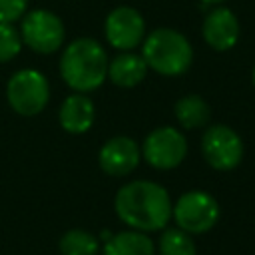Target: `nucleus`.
Returning a JSON list of instances; mask_svg holds the SVG:
<instances>
[{
  "mask_svg": "<svg viewBox=\"0 0 255 255\" xmlns=\"http://www.w3.org/2000/svg\"><path fill=\"white\" fill-rule=\"evenodd\" d=\"M157 249L159 255H197L193 237L179 227H163Z\"/></svg>",
  "mask_w": 255,
  "mask_h": 255,
  "instance_id": "obj_17",
  "label": "nucleus"
},
{
  "mask_svg": "<svg viewBox=\"0 0 255 255\" xmlns=\"http://www.w3.org/2000/svg\"><path fill=\"white\" fill-rule=\"evenodd\" d=\"M6 98L16 114L32 118L48 106L50 84L42 72L34 68H24L10 76L6 84Z\"/></svg>",
  "mask_w": 255,
  "mask_h": 255,
  "instance_id": "obj_4",
  "label": "nucleus"
},
{
  "mask_svg": "<svg viewBox=\"0 0 255 255\" xmlns=\"http://www.w3.org/2000/svg\"><path fill=\"white\" fill-rule=\"evenodd\" d=\"M28 8V0H0V22H18Z\"/></svg>",
  "mask_w": 255,
  "mask_h": 255,
  "instance_id": "obj_19",
  "label": "nucleus"
},
{
  "mask_svg": "<svg viewBox=\"0 0 255 255\" xmlns=\"http://www.w3.org/2000/svg\"><path fill=\"white\" fill-rule=\"evenodd\" d=\"M20 30L10 22H0V62L14 60L22 50Z\"/></svg>",
  "mask_w": 255,
  "mask_h": 255,
  "instance_id": "obj_18",
  "label": "nucleus"
},
{
  "mask_svg": "<svg viewBox=\"0 0 255 255\" xmlns=\"http://www.w3.org/2000/svg\"><path fill=\"white\" fill-rule=\"evenodd\" d=\"M58 247L62 255H98L100 241L86 229H68L60 237Z\"/></svg>",
  "mask_w": 255,
  "mask_h": 255,
  "instance_id": "obj_16",
  "label": "nucleus"
},
{
  "mask_svg": "<svg viewBox=\"0 0 255 255\" xmlns=\"http://www.w3.org/2000/svg\"><path fill=\"white\" fill-rule=\"evenodd\" d=\"M155 247L147 233L137 229L110 235L104 243V255H153Z\"/></svg>",
  "mask_w": 255,
  "mask_h": 255,
  "instance_id": "obj_14",
  "label": "nucleus"
},
{
  "mask_svg": "<svg viewBox=\"0 0 255 255\" xmlns=\"http://www.w3.org/2000/svg\"><path fill=\"white\" fill-rule=\"evenodd\" d=\"M141 155L155 169H161V171L173 169L187 155L185 135L171 126L155 128L145 135L141 145Z\"/></svg>",
  "mask_w": 255,
  "mask_h": 255,
  "instance_id": "obj_7",
  "label": "nucleus"
},
{
  "mask_svg": "<svg viewBox=\"0 0 255 255\" xmlns=\"http://www.w3.org/2000/svg\"><path fill=\"white\" fill-rule=\"evenodd\" d=\"M171 217L177 227L189 235L207 233L219 219V203L207 191H187L171 205Z\"/></svg>",
  "mask_w": 255,
  "mask_h": 255,
  "instance_id": "obj_5",
  "label": "nucleus"
},
{
  "mask_svg": "<svg viewBox=\"0 0 255 255\" xmlns=\"http://www.w3.org/2000/svg\"><path fill=\"white\" fill-rule=\"evenodd\" d=\"M203 4H221V2H225V0H201Z\"/></svg>",
  "mask_w": 255,
  "mask_h": 255,
  "instance_id": "obj_20",
  "label": "nucleus"
},
{
  "mask_svg": "<svg viewBox=\"0 0 255 255\" xmlns=\"http://www.w3.org/2000/svg\"><path fill=\"white\" fill-rule=\"evenodd\" d=\"M141 56L155 74L175 78L189 70L193 48L189 40L173 28H157L143 38Z\"/></svg>",
  "mask_w": 255,
  "mask_h": 255,
  "instance_id": "obj_3",
  "label": "nucleus"
},
{
  "mask_svg": "<svg viewBox=\"0 0 255 255\" xmlns=\"http://www.w3.org/2000/svg\"><path fill=\"white\" fill-rule=\"evenodd\" d=\"M251 80H253V86H255V66H253V72H251Z\"/></svg>",
  "mask_w": 255,
  "mask_h": 255,
  "instance_id": "obj_21",
  "label": "nucleus"
},
{
  "mask_svg": "<svg viewBox=\"0 0 255 255\" xmlns=\"http://www.w3.org/2000/svg\"><path fill=\"white\" fill-rule=\"evenodd\" d=\"M104 36H106L108 44L120 52L133 50L145 38L143 16L131 6H118L106 16Z\"/></svg>",
  "mask_w": 255,
  "mask_h": 255,
  "instance_id": "obj_9",
  "label": "nucleus"
},
{
  "mask_svg": "<svg viewBox=\"0 0 255 255\" xmlns=\"http://www.w3.org/2000/svg\"><path fill=\"white\" fill-rule=\"evenodd\" d=\"M147 64L141 54L122 52L108 62V78L120 88H135L147 74Z\"/></svg>",
  "mask_w": 255,
  "mask_h": 255,
  "instance_id": "obj_13",
  "label": "nucleus"
},
{
  "mask_svg": "<svg viewBox=\"0 0 255 255\" xmlns=\"http://www.w3.org/2000/svg\"><path fill=\"white\" fill-rule=\"evenodd\" d=\"M201 153L213 169L231 171L243 159V139L229 126L215 124L201 137Z\"/></svg>",
  "mask_w": 255,
  "mask_h": 255,
  "instance_id": "obj_8",
  "label": "nucleus"
},
{
  "mask_svg": "<svg viewBox=\"0 0 255 255\" xmlns=\"http://www.w3.org/2000/svg\"><path fill=\"white\" fill-rule=\"evenodd\" d=\"M22 42L36 54H54L66 38V28L60 16L50 10H30L20 18Z\"/></svg>",
  "mask_w": 255,
  "mask_h": 255,
  "instance_id": "obj_6",
  "label": "nucleus"
},
{
  "mask_svg": "<svg viewBox=\"0 0 255 255\" xmlns=\"http://www.w3.org/2000/svg\"><path fill=\"white\" fill-rule=\"evenodd\" d=\"M201 36L205 44L217 52L231 50L239 40V20L229 8L215 6L203 20Z\"/></svg>",
  "mask_w": 255,
  "mask_h": 255,
  "instance_id": "obj_11",
  "label": "nucleus"
},
{
  "mask_svg": "<svg viewBox=\"0 0 255 255\" xmlns=\"http://www.w3.org/2000/svg\"><path fill=\"white\" fill-rule=\"evenodd\" d=\"M58 120H60V126L64 131L74 133V135L84 133L94 126V120H96L94 102L86 94L76 92L62 102Z\"/></svg>",
  "mask_w": 255,
  "mask_h": 255,
  "instance_id": "obj_12",
  "label": "nucleus"
},
{
  "mask_svg": "<svg viewBox=\"0 0 255 255\" xmlns=\"http://www.w3.org/2000/svg\"><path fill=\"white\" fill-rule=\"evenodd\" d=\"M114 209L120 221L129 229L143 233L161 231L171 219V199L163 185L135 179L122 185L114 199Z\"/></svg>",
  "mask_w": 255,
  "mask_h": 255,
  "instance_id": "obj_1",
  "label": "nucleus"
},
{
  "mask_svg": "<svg viewBox=\"0 0 255 255\" xmlns=\"http://www.w3.org/2000/svg\"><path fill=\"white\" fill-rule=\"evenodd\" d=\"M139 155L141 149L135 139L129 135H114L100 147L98 163L104 173L112 177H124L137 167Z\"/></svg>",
  "mask_w": 255,
  "mask_h": 255,
  "instance_id": "obj_10",
  "label": "nucleus"
},
{
  "mask_svg": "<svg viewBox=\"0 0 255 255\" xmlns=\"http://www.w3.org/2000/svg\"><path fill=\"white\" fill-rule=\"evenodd\" d=\"M62 80L80 94L98 90L108 78V54L94 38L72 40L60 56Z\"/></svg>",
  "mask_w": 255,
  "mask_h": 255,
  "instance_id": "obj_2",
  "label": "nucleus"
},
{
  "mask_svg": "<svg viewBox=\"0 0 255 255\" xmlns=\"http://www.w3.org/2000/svg\"><path fill=\"white\" fill-rule=\"evenodd\" d=\"M175 118L179 122V126H183L185 129H197V128H203L209 118H211V108L209 104L197 96V94H189V96H183L175 102Z\"/></svg>",
  "mask_w": 255,
  "mask_h": 255,
  "instance_id": "obj_15",
  "label": "nucleus"
}]
</instances>
